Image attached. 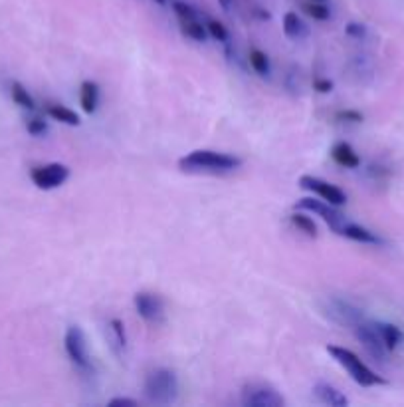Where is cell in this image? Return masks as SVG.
Masks as SVG:
<instances>
[{"label":"cell","instance_id":"6da1fadb","mask_svg":"<svg viewBox=\"0 0 404 407\" xmlns=\"http://www.w3.org/2000/svg\"><path fill=\"white\" fill-rule=\"evenodd\" d=\"M242 165V159L230 153H222L214 149H194L179 159V169L186 173H201V171H212V173H226L234 171Z\"/></svg>","mask_w":404,"mask_h":407},{"label":"cell","instance_id":"7a4b0ae2","mask_svg":"<svg viewBox=\"0 0 404 407\" xmlns=\"http://www.w3.org/2000/svg\"><path fill=\"white\" fill-rule=\"evenodd\" d=\"M327 353L331 358L347 371L351 380L355 384H359L361 388H377V386H386V380L383 375H379L377 371H373L367 364L343 346H327Z\"/></svg>","mask_w":404,"mask_h":407},{"label":"cell","instance_id":"3957f363","mask_svg":"<svg viewBox=\"0 0 404 407\" xmlns=\"http://www.w3.org/2000/svg\"><path fill=\"white\" fill-rule=\"evenodd\" d=\"M143 391L151 404L171 406L179 397V375L171 368H155L147 373Z\"/></svg>","mask_w":404,"mask_h":407},{"label":"cell","instance_id":"277c9868","mask_svg":"<svg viewBox=\"0 0 404 407\" xmlns=\"http://www.w3.org/2000/svg\"><path fill=\"white\" fill-rule=\"evenodd\" d=\"M64 350H66L68 358L72 360V364H74L77 370H92V360H90V350H88V338H86V332L77 324L68 326L66 336H64Z\"/></svg>","mask_w":404,"mask_h":407},{"label":"cell","instance_id":"5b68a950","mask_svg":"<svg viewBox=\"0 0 404 407\" xmlns=\"http://www.w3.org/2000/svg\"><path fill=\"white\" fill-rule=\"evenodd\" d=\"M323 312L325 316L333 320L339 326H347V328H355L357 324H361L365 320V314L359 306H355L353 302L345 300V298L329 296L323 304Z\"/></svg>","mask_w":404,"mask_h":407},{"label":"cell","instance_id":"8992f818","mask_svg":"<svg viewBox=\"0 0 404 407\" xmlns=\"http://www.w3.org/2000/svg\"><path fill=\"white\" fill-rule=\"evenodd\" d=\"M242 406L244 407H281L286 406V399L281 397V393H277L268 384H260V382H250L242 388Z\"/></svg>","mask_w":404,"mask_h":407},{"label":"cell","instance_id":"52a82bcc","mask_svg":"<svg viewBox=\"0 0 404 407\" xmlns=\"http://www.w3.org/2000/svg\"><path fill=\"white\" fill-rule=\"evenodd\" d=\"M295 209H299V211H307V213H313V215H317V217H321L323 221L329 224V229L333 233H337L339 235V231H341V226L347 222L345 219V215L335 207V205L327 203V201H317V199H313V197H303V199H299L297 203H295Z\"/></svg>","mask_w":404,"mask_h":407},{"label":"cell","instance_id":"ba28073f","mask_svg":"<svg viewBox=\"0 0 404 407\" xmlns=\"http://www.w3.org/2000/svg\"><path fill=\"white\" fill-rule=\"evenodd\" d=\"M32 183L42 191H52L64 185L70 179V167L64 163H46V165L32 167L30 171Z\"/></svg>","mask_w":404,"mask_h":407},{"label":"cell","instance_id":"9c48e42d","mask_svg":"<svg viewBox=\"0 0 404 407\" xmlns=\"http://www.w3.org/2000/svg\"><path fill=\"white\" fill-rule=\"evenodd\" d=\"M353 332H355L357 340L361 342V346L367 350V353L375 360V362H386L388 350H386L385 342H383L381 334L377 330L375 322L363 320L361 324H357V326L353 328Z\"/></svg>","mask_w":404,"mask_h":407},{"label":"cell","instance_id":"30bf717a","mask_svg":"<svg viewBox=\"0 0 404 407\" xmlns=\"http://www.w3.org/2000/svg\"><path fill=\"white\" fill-rule=\"evenodd\" d=\"M299 187L305 189V191H310L313 195H317L319 199L335 205V207H341V205L347 203V195H345L343 189H339V187L333 185L329 181H323V179H319V177L301 175V177H299Z\"/></svg>","mask_w":404,"mask_h":407},{"label":"cell","instance_id":"8fae6325","mask_svg":"<svg viewBox=\"0 0 404 407\" xmlns=\"http://www.w3.org/2000/svg\"><path fill=\"white\" fill-rule=\"evenodd\" d=\"M133 304H135V310L137 314L141 316L147 324H161L163 318H165V300L155 294V292H147V290H141L133 296Z\"/></svg>","mask_w":404,"mask_h":407},{"label":"cell","instance_id":"7c38bea8","mask_svg":"<svg viewBox=\"0 0 404 407\" xmlns=\"http://www.w3.org/2000/svg\"><path fill=\"white\" fill-rule=\"evenodd\" d=\"M313 393H315V397H317L321 404H325V406H329V407L349 406V399L345 397V393H343V391H339L335 386L327 384V382H319V384H315Z\"/></svg>","mask_w":404,"mask_h":407},{"label":"cell","instance_id":"4fadbf2b","mask_svg":"<svg viewBox=\"0 0 404 407\" xmlns=\"http://www.w3.org/2000/svg\"><path fill=\"white\" fill-rule=\"evenodd\" d=\"M331 159L337 165L345 167V169H357V167H361V157L357 155V151L347 141H337L331 148Z\"/></svg>","mask_w":404,"mask_h":407},{"label":"cell","instance_id":"5bb4252c","mask_svg":"<svg viewBox=\"0 0 404 407\" xmlns=\"http://www.w3.org/2000/svg\"><path fill=\"white\" fill-rule=\"evenodd\" d=\"M341 237L349 239V241L361 242V244H383L381 237L373 231H368L365 226L357 224V222H345L339 231Z\"/></svg>","mask_w":404,"mask_h":407},{"label":"cell","instance_id":"9a60e30c","mask_svg":"<svg viewBox=\"0 0 404 407\" xmlns=\"http://www.w3.org/2000/svg\"><path fill=\"white\" fill-rule=\"evenodd\" d=\"M79 106L84 113L92 115L99 106V84L93 80H86L79 86Z\"/></svg>","mask_w":404,"mask_h":407},{"label":"cell","instance_id":"2e32d148","mask_svg":"<svg viewBox=\"0 0 404 407\" xmlns=\"http://www.w3.org/2000/svg\"><path fill=\"white\" fill-rule=\"evenodd\" d=\"M375 326H377V330L381 334V338H383L388 352H394L404 342V334L399 326L388 324V322H375Z\"/></svg>","mask_w":404,"mask_h":407},{"label":"cell","instance_id":"e0dca14e","mask_svg":"<svg viewBox=\"0 0 404 407\" xmlns=\"http://www.w3.org/2000/svg\"><path fill=\"white\" fill-rule=\"evenodd\" d=\"M46 113L54 119V121H60V124H64V126H79L81 124V117L75 113L74 110H70V108H66V106H62V104H48L46 106Z\"/></svg>","mask_w":404,"mask_h":407},{"label":"cell","instance_id":"ac0fdd59","mask_svg":"<svg viewBox=\"0 0 404 407\" xmlns=\"http://www.w3.org/2000/svg\"><path fill=\"white\" fill-rule=\"evenodd\" d=\"M283 34L290 40H301L307 36V24L297 16V12L283 14Z\"/></svg>","mask_w":404,"mask_h":407},{"label":"cell","instance_id":"d6986e66","mask_svg":"<svg viewBox=\"0 0 404 407\" xmlns=\"http://www.w3.org/2000/svg\"><path fill=\"white\" fill-rule=\"evenodd\" d=\"M10 93H12L14 104L20 106L22 110H28V111L36 110V102H34L32 93L28 92L20 82H12V86H10Z\"/></svg>","mask_w":404,"mask_h":407},{"label":"cell","instance_id":"ffe728a7","mask_svg":"<svg viewBox=\"0 0 404 407\" xmlns=\"http://www.w3.org/2000/svg\"><path fill=\"white\" fill-rule=\"evenodd\" d=\"M248 60H250L252 70H254L257 75H270L272 66H270V58L266 56V52H262L260 48H252L250 54H248Z\"/></svg>","mask_w":404,"mask_h":407},{"label":"cell","instance_id":"44dd1931","mask_svg":"<svg viewBox=\"0 0 404 407\" xmlns=\"http://www.w3.org/2000/svg\"><path fill=\"white\" fill-rule=\"evenodd\" d=\"M290 222L294 224L297 231H301L303 235H307V237H312V239H315L317 237V224H315V221H313L312 217H307L305 213H292L290 215Z\"/></svg>","mask_w":404,"mask_h":407},{"label":"cell","instance_id":"7402d4cb","mask_svg":"<svg viewBox=\"0 0 404 407\" xmlns=\"http://www.w3.org/2000/svg\"><path fill=\"white\" fill-rule=\"evenodd\" d=\"M183 26V34L194 42H206L208 38V32H206V24H202L199 20H186V22H181Z\"/></svg>","mask_w":404,"mask_h":407},{"label":"cell","instance_id":"603a6c76","mask_svg":"<svg viewBox=\"0 0 404 407\" xmlns=\"http://www.w3.org/2000/svg\"><path fill=\"white\" fill-rule=\"evenodd\" d=\"M283 84H286V90L290 93H301V90H303V72H301V68L292 66L288 70V74H286Z\"/></svg>","mask_w":404,"mask_h":407},{"label":"cell","instance_id":"cb8c5ba5","mask_svg":"<svg viewBox=\"0 0 404 407\" xmlns=\"http://www.w3.org/2000/svg\"><path fill=\"white\" fill-rule=\"evenodd\" d=\"M303 10L305 14H310L313 20H319V22H325V20L331 19V10L325 6V2H305L303 4Z\"/></svg>","mask_w":404,"mask_h":407},{"label":"cell","instance_id":"d4e9b609","mask_svg":"<svg viewBox=\"0 0 404 407\" xmlns=\"http://www.w3.org/2000/svg\"><path fill=\"white\" fill-rule=\"evenodd\" d=\"M110 332L113 336V342H115V346H119L121 350L127 346V334H125V324L119 320V318H111L110 320Z\"/></svg>","mask_w":404,"mask_h":407},{"label":"cell","instance_id":"484cf974","mask_svg":"<svg viewBox=\"0 0 404 407\" xmlns=\"http://www.w3.org/2000/svg\"><path fill=\"white\" fill-rule=\"evenodd\" d=\"M173 10H175V14L179 16L181 22H186V20H199L197 8L190 6V4H186V2H181V0H177V2L173 4Z\"/></svg>","mask_w":404,"mask_h":407},{"label":"cell","instance_id":"4316f807","mask_svg":"<svg viewBox=\"0 0 404 407\" xmlns=\"http://www.w3.org/2000/svg\"><path fill=\"white\" fill-rule=\"evenodd\" d=\"M206 32H208V36L214 38L216 42H228V30H226V26L218 22V20H208L206 22Z\"/></svg>","mask_w":404,"mask_h":407},{"label":"cell","instance_id":"83f0119b","mask_svg":"<svg viewBox=\"0 0 404 407\" xmlns=\"http://www.w3.org/2000/svg\"><path fill=\"white\" fill-rule=\"evenodd\" d=\"M26 131L30 133V135H34V137H40V135H44V133H48V121L44 119V117H30L28 121H26Z\"/></svg>","mask_w":404,"mask_h":407},{"label":"cell","instance_id":"f1b7e54d","mask_svg":"<svg viewBox=\"0 0 404 407\" xmlns=\"http://www.w3.org/2000/svg\"><path fill=\"white\" fill-rule=\"evenodd\" d=\"M337 121H345V124H363L365 115L357 110H341L335 113Z\"/></svg>","mask_w":404,"mask_h":407},{"label":"cell","instance_id":"f546056e","mask_svg":"<svg viewBox=\"0 0 404 407\" xmlns=\"http://www.w3.org/2000/svg\"><path fill=\"white\" fill-rule=\"evenodd\" d=\"M345 34L349 38H355V40H363L367 36V26L361 24V22H349L345 26Z\"/></svg>","mask_w":404,"mask_h":407},{"label":"cell","instance_id":"4dcf8cb0","mask_svg":"<svg viewBox=\"0 0 404 407\" xmlns=\"http://www.w3.org/2000/svg\"><path fill=\"white\" fill-rule=\"evenodd\" d=\"M335 88V84L331 82L329 78H315L313 80V90L317 93H331Z\"/></svg>","mask_w":404,"mask_h":407},{"label":"cell","instance_id":"1f68e13d","mask_svg":"<svg viewBox=\"0 0 404 407\" xmlns=\"http://www.w3.org/2000/svg\"><path fill=\"white\" fill-rule=\"evenodd\" d=\"M137 402L131 397H113L111 402H108V407H135Z\"/></svg>","mask_w":404,"mask_h":407},{"label":"cell","instance_id":"d6a6232c","mask_svg":"<svg viewBox=\"0 0 404 407\" xmlns=\"http://www.w3.org/2000/svg\"><path fill=\"white\" fill-rule=\"evenodd\" d=\"M222 6V10H226V12H232L234 8H236V0H218Z\"/></svg>","mask_w":404,"mask_h":407},{"label":"cell","instance_id":"836d02e7","mask_svg":"<svg viewBox=\"0 0 404 407\" xmlns=\"http://www.w3.org/2000/svg\"><path fill=\"white\" fill-rule=\"evenodd\" d=\"M155 2H157V4H161V6H165L166 4V0H155Z\"/></svg>","mask_w":404,"mask_h":407},{"label":"cell","instance_id":"e575fe53","mask_svg":"<svg viewBox=\"0 0 404 407\" xmlns=\"http://www.w3.org/2000/svg\"><path fill=\"white\" fill-rule=\"evenodd\" d=\"M313 2H325V0H313Z\"/></svg>","mask_w":404,"mask_h":407}]
</instances>
